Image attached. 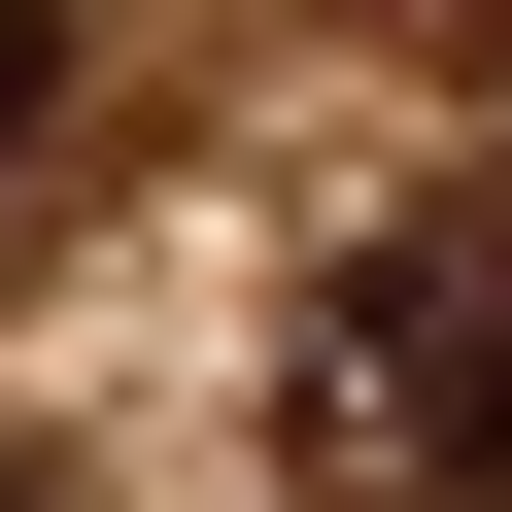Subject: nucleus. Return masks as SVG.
<instances>
[{
    "label": "nucleus",
    "instance_id": "obj_3",
    "mask_svg": "<svg viewBox=\"0 0 512 512\" xmlns=\"http://www.w3.org/2000/svg\"><path fill=\"white\" fill-rule=\"evenodd\" d=\"M444 35H478V0H444Z\"/></svg>",
    "mask_w": 512,
    "mask_h": 512
},
{
    "label": "nucleus",
    "instance_id": "obj_1",
    "mask_svg": "<svg viewBox=\"0 0 512 512\" xmlns=\"http://www.w3.org/2000/svg\"><path fill=\"white\" fill-rule=\"evenodd\" d=\"M308 444L342 478H512V205H410L308 308Z\"/></svg>",
    "mask_w": 512,
    "mask_h": 512
},
{
    "label": "nucleus",
    "instance_id": "obj_2",
    "mask_svg": "<svg viewBox=\"0 0 512 512\" xmlns=\"http://www.w3.org/2000/svg\"><path fill=\"white\" fill-rule=\"evenodd\" d=\"M35 69H69V35H35V0H0V137H35Z\"/></svg>",
    "mask_w": 512,
    "mask_h": 512
}]
</instances>
